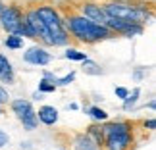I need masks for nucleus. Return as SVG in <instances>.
Masks as SVG:
<instances>
[{"instance_id": "1", "label": "nucleus", "mask_w": 156, "mask_h": 150, "mask_svg": "<svg viewBox=\"0 0 156 150\" xmlns=\"http://www.w3.org/2000/svg\"><path fill=\"white\" fill-rule=\"evenodd\" d=\"M64 23L66 31L71 33L77 40L81 43H87V44H93V43H98V40H106V39H112L114 33L108 29L106 25H100V23H94L87 17H83L81 14H73V16H68Z\"/></svg>"}, {"instance_id": "2", "label": "nucleus", "mask_w": 156, "mask_h": 150, "mask_svg": "<svg viewBox=\"0 0 156 150\" xmlns=\"http://www.w3.org/2000/svg\"><path fill=\"white\" fill-rule=\"evenodd\" d=\"M102 8H104L108 17H118V19L139 23V25H145L148 19H152V10H148L147 6H143V4L110 0V2H106Z\"/></svg>"}, {"instance_id": "3", "label": "nucleus", "mask_w": 156, "mask_h": 150, "mask_svg": "<svg viewBox=\"0 0 156 150\" xmlns=\"http://www.w3.org/2000/svg\"><path fill=\"white\" fill-rule=\"evenodd\" d=\"M35 12H37V16L43 19V23L46 25V29H48L52 46H66V44L69 43V33L66 31L64 21H62V16L58 14V10L54 8V6L43 4V6H37Z\"/></svg>"}, {"instance_id": "4", "label": "nucleus", "mask_w": 156, "mask_h": 150, "mask_svg": "<svg viewBox=\"0 0 156 150\" xmlns=\"http://www.w3.org/2000/svg\"><path fill=\"white\" fill-rule=\"evenodd\" d=\"M10 106H12V112L16 113V117L23 123V127H25L27 131H33L35 127H37V123H39L37 112H35V108L31 106V102H29V100L16 98V100H12Z\"/></svg>"}, {"instance_id": "5", "label": "nucleus", "mask_w": 156, "mask_h": 150, "mask_svg": "<svg viewBox=\"0 0 156 150\" xmlns=\"http://www.w3.org/2000/svg\"><path fill=\"white\" fill-rule=\"evenodd\" d=\"M23 21H25L27 29L31 31L33 39H39V40H43L44 44L52 46L50 33H48V29H46V25L43 23V19L37 16V12H35V10H27L25 14H23Z\"/></svg>"}, {"instance_id": "6", "label": "nucleus", "mask_w": 156, "mask_h": 150, "mask_svg": "<svg viewBox=\"0 0 156 150\" xmlns=\"http://www.w3.org/2000/svg\"><path fill=\"white\" fill-rule=\"evenodd\" d=\"M106 27L110 29L114 35H122V37H139L145 31V25H139V23H131V21H123V19H118V17H108L106 19Z\"/></svg>"}, {"instance_id": "7", "label": "nucleus", "mask_w": 156, "mask_h": 150, "mask_svg": "<svg viewBox=\"0 0 156 150\" xmlns=\"http://www.w3.org/2000/svg\"><path fill=\"white\" fill-rule=\"evenodd\" d=\"M23 23V10L20 6H2L0 8V25L8 33H16V29Z\"/></svg>"}, {"instance_id": "8", "label": "nucleus", "mask_w": 156, "mask_h": 150, "mask_svg": "<svg viewBox=\"0 0 156 150\" xmlns=\"http://www.w3.org/2000/svg\"><path fill=\"white\" fill-rule=\"evenodd\" d=\"M133 145V131L131 133H114L106 135L104 148L106 150H129Z\"/></svg>"}, {"instance_id": "9", "label": "nucleus", "mask_w": 156, "mask_h": 150, "mask_svg": "<svg viewBox=\"0 0 156 150\" xmlns=\"http://www.w3.org/2000/svg\"><path fill=\"white\" fill-rule=\"evenodd\" d=\"M79 12H81L83 17H87V19H91L94 23H100V25H106L108 16H106V12H104V8L100 4H97V2H83L79 6Z\"/></svg>"}, {"instance_id": "10", "label": "nucleus", "mask_w": 156, "mask_h": 150, "mask_svg": "<svg viewBox=\"0 0 156 150\" xmlns=\"http://www.w3.org/2000/svg\"><path fill=\"white\" fill-rule=\"evenodd\" d=\"M23 60L31 65H48L52 62V54L46 52V48L43 46H31L23 54Z\"/></svg>"}, {"instance_id": "11", "label": "nucleus", "mask_w": 156, "mask_h": 150, "mask_svg": "<svg viewBox=\"0 0 156 150\" xmlns=\"http://www.w3.org/2000/svg\"><path fill=\"white\" fill-rule=\"evenodd\" d=\"M37 119L41 123H44V125H54L58 121V110L54 106H41L39 108V112H37Z\"/></svg>"}, {"instance_id": "12", "label": "nucleus", "mask_w": 156, "mask_h": 150, "mask_svg": "<svg viewBox=\"0 0 156 150\" xmlns=\"http://www.w3.org/2000/svg\"><path fill=\"white\" fill-rule=\"evenodd\" d=\"M16 79V73H14V65L4 54H0V81L2 83H14Z\"/></svg>"}, {"instance_id": "13", "label": "nucleus", "mask_w": 156, "mask_h": 150, "mask_svg": "<svg viewBox=\"0 0 156 150\" xmlns=\"http://www.w3.org/2000/svg\"><path fill=\"white\" fill-rule=\"evenodd\" d=\"M104 135H114V133H131L133 131V123L129 121H112L102 125Z\"/></svg>"}, {"instance_id": "14", "label": "nucleus", "mask_w": 156, "mask_h": 150, "mask_svg": "<svg viewBox=\"0 0 156 150\" xmlns=\"http://www.w3.org/2000/svg\"><path fill=\"white\" fill-rule=\"evenodd\" d=\"M73 148H75V150H102L100 146H97V145L91 141V137H89L87 133L75 135V139H73Z\"/></svg>"}, {"instance_id": "15", "label": "nucleus", "mask_w": 156, "mask_h": 150, "mask_svg": "<svg viewBox=\"0 0 156 150\" xmlns=\"http://www.w3.org/2000/svg\"><path fill=\"white\" fill-rule=\"evenodd\" d=\"M87 135L91 137V141H93L97 146L104 148V139H106V135H104V131H102V125H97V123L89 125V127H87Z\"/></svg>"}, {"instance_id": "16", "label": "nucleus", "mask_w": 156, "mask_h": 150, "mask_svg": "<svg viewBox=\"0 0 156 150\" xmlns=\"http://www.w3.org/2000/svg\"><path fill=\"white\" fill-rule=\"evenodd\" d=\"M139 96H141V89L137 87V89H133V92H129L127 96L123 98V110H125V112L133 110L135 104H137V100H139Z\"/></svg>"}, {"instance_id": "17", "label": "nucleus", "mask_w": 156, "mask_h": 150, "mask_svg": "<svg viewBox=\"0 0 156 150\" xmlns=\"http://www.w3.org/2000/svg\"><path fill=\"white\" fill-rule=\"evenodd\" d=\"M83 71H85L87 75H100L102 73V69H100V65L97 64V62H93V60H89V58H85L83 60Z\"/></svg>"}, {"instance_id": "18", "label": "nucleus", "mask_w": 156, "mask_h": 150, "mask_svg": "<svg viewBox=\"0 0 156 150\" xmlns=\"http://www.w3.org/2000/svg\"><path fill=\"white\" fill-rule=\"evenodd\" d=\"M4 44L8 46V48H12V50H20V48H23V37H20V35H14V33H10L8 37H6Z\"/></svg>"}, {"instance_id": "19", "label": "nucleus", "mask_w": 156, "mask_h": 150, "mask_svg": "<svg viewBox=\"0 0 156 150\" xmlns=\"http://www.w3.org/2000/svg\"><path fill=\"white\" fill-rule=\"evenodd\" d=\"M87 113L94 119V121H98V123L108 119V112H104L102 108H98V106H89L87 108Z\"/></svg>"}, {"instance_id": "20", "label": "nucleus", "mask_w": 156, "mask_h": 150, "mask_svg": "<svg viewBox=\"0 0 156 150\" xmlns=\"http://www.w3.org/2000/svg\"><path fill=\"white\" fill-rule=\"evenodd\" d=\"M64 58L66 60H71V62H83V60L87 58V54L81 52V50H77V48H68V50L64 52Z\"/></svg>"}, {"instance_id": "21", "label": "nucleus", "mask_w": 156, "mask_h": 150, "mask_svg": "<svg viewBox=\"0 0 156 150\" xmlns=\"http://www.w3.org/2000/svg\"><path fill=\"white\" fill-rule=\"evenodd\" d=\"M56 83H52V81H48V79H41L39 81V92H43V94H50V92H56Z\"/></svg>"}, {"instance_id": "22", "label": "nucleus", "mask_w": 156, "mask_h": 150, "mask_svg": "<svg viewBox=\"0 0 156 150\" xmlns=\"http://www.w3.org/2000/svg\"><path fill=\"white\" fill-rule=\"evenodd\" d=\"M73 81H75V71H69L68 75H64V77H60V79H56V85L68 87L69 83H73Z\"/></svg>"}, {"instance_id": "23", "label": "nucleus", "mask_w": 156, "mask_h": 150, "mask_svg": "<svg viewBox=\"0 0 156 150\" xmlns=\"http://www.w3.org/2000/svg\"><path fill=\"white\" fill-rule=\"evenodd\" d=\"M114 92H116V96H118L119 100H123V98L129 94V91H127L125 87H116V89H114Z\"/></svg>"}, {"instance_id": "24", "label": "nucleus", "mask_w": 156, "mask_h": 150, "mask_svg": "<svg viewBox=\"0 0 156 150\" xmlns=\"http://www.w3.org/2000/svg\"><path fill=\"white\" fill-rule=\"evenodd\" d=\"M6 145H10V137H8V133H4V131L0 129V148L6 146Z\"/></svg>"}, {"instance_id": "25", "label": "nucleus", "mask_w": 156, "mask_h": 150, "mask_svg": "<svg viewBox=\"0 0 156 150\" xmlns=\"http://www.w3.org/2000/svg\"><path fill=\"white\" fill-rule=\"evenodd\" d=\"M8 100H10L8 91H6L4 87H0V104H4V102H8Z\"/></svg>"}, {"instance_id": "26", "label": "nucleus", "mask_w": 156, "mask_h": 150, "mask_svg": "<svg viewBox=\"0 0 156 150\" xmlns=\"http://www.w3.org/2000/svg\"><path fill=\"white\" fill-rule=\"evenodd\" d=\"M143 77H145V68L137 69L135 73H133V79H135V81H143Z\"/></svg>"}, {"instance_id": "27", "label": "nucleus", "mask_w": 156, "mask_h": 150, "mask_svg": "<svg viewBox=\"0 0 156 150\" xmlns=\"http://www.w3.org/2000/svg\"><path fill=\"white\" fill-rule=\"evenodd\" d=\"M143 125H145V129H154L156 127V121H154V119H145V123H143Z\"/></svg>"}, {"instance_id": "28", "label": "nucleus", "mask_w": 156, "mask_h": 150, "mask_svg": "<svg viewBox=\"0 0 156 150\" xmlns=\"http://www.w3.org/2000/svg\"><path fill=\"white\" fill-rule=\"evenodd\" d=\"M43 77H44V79H48V81H52V83H56V79H58V77L54 75V73H50V71H44Z\"/></svg>"}, {"instance_id": "29", "label": "nucleus", "mask_w": 156, "mask_h": 150, "mask_svg": "<svg viewBox=\"0 0 156 150\" xmlns=\"http://www.w3.org/2000/svg\"><path fill=\"white\" fill-rule=\"evenodd\" d=\"M68 108H69V110H77V108H79V106H77V104H75V102H71V104H69Z\"/></svg>"}, {"instance_id": "30", "label": "nucleus", "mask_w": 156, "mask_h": 150, "mask_svg": "<svg viewBox=\"0 0 156 150\" xmlns=\"http://www.w3.org/2000/svg\"><path fill=\"white\" fill-rule=\"evenodd\" d=\"M154 106H156V102H154V100L148 102V108H151V110H154Z\"/></svg>"}, {"instance_id": "31", "label": "nucleus", "mask_w": 156, "mask_h": 150, "mask_svg": "<svg viewBox=\"0 0 156 150\" xmlns=\"http://www.w3.org/2000/svg\"><path fill=\"white\" fill-rule=\"evenodd\" d=\"M2 112H4V106H2V104H0V113H2Z\"/></svg>"}, {"instance_id": "32", "label": "nucleus", "mask_w": 156, "mask_h": 150, "mask_svg": "<svg viewBox=\"0 0 156 150\" xmlns=\"http://www.w3.org/2000/svg\"><path fill=\"white\" fill-rule=\"evenodd\" d=\"M0 8H2V4H0Z\"/></svg>"}, {"instance_id": "33", "label": "nucleus", "mask_w": 156, "mask_h": 150, "mask_svg": "<svg viewBox=\"0 0 156 150\" xmlns=\"http://www.w3.org/2000/svg\"><path fill=\"white\" fill-rule=\"evenodd\" d=\"M60 150H64V148H60Z\"/></svg>"}]
</instances>
